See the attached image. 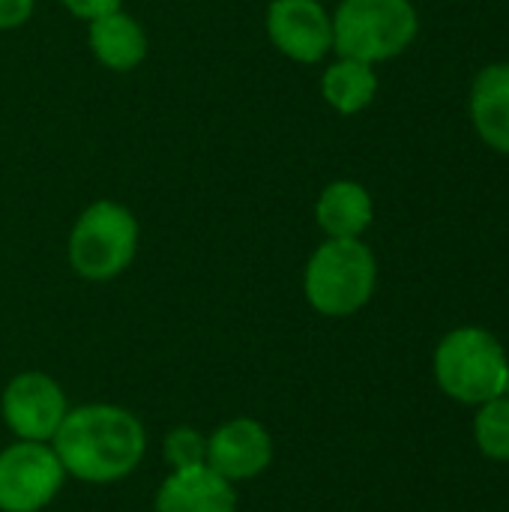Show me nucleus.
<instances>
[{
  "label": "nucleus",
  "instance_id": "obj_1",
  "mask_svg": "<svg viewBox=\"0 0 509 512\" xmlns=\"http://www.w3.org/2000/svg\"><path fill=\"white\" fill-rule=\"evenodd\" d=\"M147 435L135 414L114 405L66 411L54 432V453L66 474L84 483H114L132 474L144 456Z\"/></svg>",
  "mask_w": 509,
  "mask_h": 512
},
{
  "label": "nucleus",
  "instance_id": "obj_7",
  "mask_svg": "<svg viewBox=\"0 0 509 512\" xmlns=\"http://www.w3.org/2000/svg\"><path fill=\"white\" fill-rule=\"evenodd\" d=\"M66 417L63 390L42 372L15 375L3 393V420L21 441H48Z\"/></svg>",
  "mask_w": 509,
  "mask_h": 512
},
{
  "label": "nucleus",
  "instance_id": "obj_9",
  "mask_svg": "<svg viewBox=\"0 0 509 512\" xmlns=\"http://www.w3.org/2000/svg\"><path fill=\"white\" fill-rule=\"evenodd\" d=\"M273 459V441L267 429L255 420H231L222 429L207 438V468L234 480H252L258 477Z\"/></svg>",
  "mask_w": 509,
  "mask_h": 512
},
{
  "label": "nucleus",
  "instance_id": "obj_11",
  "mask_svg": "<svg viewBox=\"0 0 509 512\" xmlns=\"http://www.w3.org/2000/svg\"><path fill=\"white\" fill-rule=\"evenodd\" d=\"M471 117L492 150L509 153V63L486 66L477 75L471 90Z\"/></svg>",
  "mask_w": 509,
  "mask_h": 512
},
{
  "label": "nucleus",
  "instance_id": "obj_10",
  "mask_svg": "<svg viewBox=\"0 0 509 512\" xmlns=\"http://www.w3.org/2000/svg\"><path fill=\"white\" fill-rule=\"evenodd\" d=\"M156 512H237V492L207 465L174 471L156 492Z\"/></svg>",
  "mask_w": 509,
  "mask_h": 512
},
{
  "label": "nucleus",
  "instance_id": "obj_5",
  "mask_svg": "<svg viewBox=\"0 0 509 512\" xmlns=\"http://www.w3.org/2000/svg\"><path fill=\"white\" fill-rule=\"evenodd\" d=\"M138 246V225L132 213L114 201L90 204L72 228L69 264L90 282H105L123 273Z\"/></svg>",
  "mask_w": 509,
  "mask_h": 512
},
{
  "label": "nucleus",
  "instance_id": "obj_14",
  "mask_svg": "<svg viewBox=\"0 0 509 512\" xmlns=\"http://www.w3.org/2000/svg\"><path fill=\"white\" fill-rule=\"evenodd\" d=\"M375 90H378V78L372 72V63L363 60L342 57L324 75V96L342 114L363 111L375 99Z\"/></svg>",
  "mask_w": 509,
  "mask_h": 512
},
{
  "label": "nucleus",
  "instance_id": "obj_16",
  "mask_svg": "<svg viewBox=\"0 0 509 512\" xmlns=\"http://www.w3.org/2000/svg\"><path fill=\"white\" fill-rule=\"evenodd\" d=\"M165 462L174 471L207 465V438H201L195 429H174L165 438Z\"/></svg>",
  "mask_w": 509,
  "mask_h": 512
},
{
  "label": "nucleus",
  "instance_id": "obj_18",
  "mask_svg": "<svg viewBox=\"0 0 509 512\" xmlns=\"http://www.w3.org/2000/svg\"><path fill=\"white\" fill-rule=\"evenodd\" d=\"M33 12V0H0V30L21 27Z\"/></svg>",
  "mask_w": 509,
  "mask_h": 512
},
{
  "label": "nucleus",
  "instance_id": "obj_8",
  "mask_svg": "<svg viewBox=\"0 0 509 512\" xmlns=\"http://www.w3.org/2000/svg\"><path fill=\"white\" fill-rule=\"evenodd\" d=\"M267 30L273 45L300 63H315L333 48V18L318 0H273Z\"/></svg>",
  "mask_w": 509,
  "mask_h": 512
},
{
  "label": "nucleus",
  "instance_id": "obj_6",
  "mask_svg": "<svg viewBox=\"0 0 509 512\" xmlns=\"http://www.w3.org/2000/svg\"><path fill=\"white\" fill-rule=\"evenodd\" d=\"M63 465L42 441H21L0 453V510L39 512L63 486Z\"/></svg>",
  "mask_w": 509,
  "mask_h": 512
},
{
  "label": "nucleus",
  "instance_id": "obj_2",
  "mask_svg": "<svg viewBox=\"0 0 509 512\" xmlns=\"http://www.w3.org/2000/svg\"><path fill=\"white\" fill-rule=\"evenodd\" d=\"M435 378L450 399L483 405L507 393V351L489 330L459 327L447 333L435 351Z\"/></svg>",
  "mask_w": 509,
  "mask_h": 512
},
{
  "label": "nucleus",
  "instance_id": "obj_17",
  "mask_svg": "<svg viewBox=\"0 0 509 512\" xmlns=\"http://www.w3.org/2000/svg\"><path fill=\"white\" fill-rule=\"evenodd\" d=\"M120 3H123V0H63V6H66L69 12H75L78 18H87V21L102 18V15H108V12H117Z\"/></svg>",
  "mask_w": 509,
  "mask_h": 512
},
{
  "label": "nucleus",
  "instance_id": "obj_4",
  "mask_svg": "<svg viewBox=\"0 0 509 512\" xmlns=\"http://www.w3.org/2000/svg\"><path fill=\"white\" fill-rule=\"evenodd\" d=\"M414 36L417 9L411 0H342L333 18V48L363 63L402 54Z\"/></svg>",
  "mask_w": 509,
  "mask_h": 512
},
{
  "label": "nucleus",
  "instance_id": "obj_13",
  "mask_svg": "<svg viewBox=\"0 0 509 512\" xmlns=\"http://www.w3.org/2000/svg\"><path fill=\"white\" fill-rule=\"evenodd\" d=\"M372 198L369 192L360 186V183H351V180H339V183H330L321 198H318V225L336 237V240H345V237H360L369 225H372Z\"/></svg>",
  "mask_w": 509,
  "mask_h": 512
},
{
  "label": "nucleus",
  "instance_id": "obj_3",
  "mask_svg": "<svg viewBox=\"0 0 509 512\" xmlns=\"http://www.w3.org/2000/svg\"><path fill=\"white\" fill-rule=\"evenodd\" d=\"M378 264L357 237L327 240L306 267V300L330 318L354 315L375 291Z\"/></svg>",
  "mask_w": 509,
  "mask_h": 512
},
{
  "label": "nucleus",
  "instance_id": "obj_12",
  "mask_svg": "<svg viewBox=\"0 0 509 512\" xmlns=\"http://www.w3.org/2000/svg\"><path fill=\"white\" fill-rule=\"evenodd\" d=\"M90 48L108 69L126 72L144 60L147 36L132 15L117 9L90 21Z\"/></svg>",
  "mask_w": 509,
  "mask_h": 512
},
{
  "label": "nucleus",
  "instance_id": "obj_15",
  "mask_svg": "<svg viewBox=\"0 0 509 512\" xmlns=\"http://www.w3.org/2000/svg\"><path fill=\"white\" fill-rule=\"evenodd\" d=\"M474 438L483 456L509 462V396H498L480 405L474 420Z\"/></svg>",
  "mask_w": 509,
  "mask_h": 512
}]
</instances>
